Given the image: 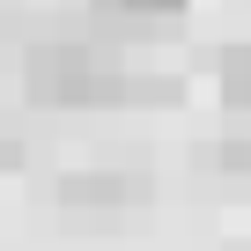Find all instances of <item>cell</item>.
<instances>
[{
	"instance_id": "6da1fadb",
	"label": "cell",
	"mask_w": 251,
	"mask_h": 251,
	"mask_svg": "<svg viewBox=\"0 0 251 251\" xmlns=\"http://www.w3.org/2000/svg\"><path fill=\"white\" fill-rule=\"evenodd\" d=\"M23 81H30V96L37 103H52V111H81V103H126L133 96V81H126L96 45H81V37H59V45H37L30 59H23Z\"/></svg>"
},
{
	"instance_id": "7a4b0ae2",
	"label": "cell",
	"mask_w": 251,
	"mask_h": 251,
	"mask_svg": "<svg viewBox=\"0 0 251 251\" xmlns=\"http://www.w3.org/2000/svg\"><path fill=\"white\" fill-rule=\"evenodd\" d=\"M59 200L67 207H133V200H148V177L141 170H67Z\"/></svg>"
},
{
	"instance_id": "3957f363",
	"label": "cell",
	"mask_w": 251,
	"mask_h": 251,
	"mask_svg": "<svg viewBox=\"0 0 251 251\" xmlns=\"http://www.w3.org/2000/svg\"><path fill=\"white\" fill-rule=\"evenodd\" d=\"M89 8L103 23H118V30H163V23H177L192 8V0H89Z\"/></svg>"
},
{
	"instance_id": "277c9868",
	"label": "cell",
	"mask_w": 251,
	"mask_h": 251,
	"mask_svg": "<svg viewBox=\"0 0 251 251\" xmlns=\"http://www.w3.org/2000/svg\"><path fill=\"white\" fill-rule=\"evenodd\" d=\"M222 163H229V170H251V141H244V133H229V148H222Z\"/></svg>"
},
{
	"instance_id": "5b68a950",
	"label": "cell",
	"mask_w": 251,
	"mask_h": 251,
	"mask_svg": "<svg viewBox=\"0 0 251 251\" xmlns=\"http://www.w3.org/2000/svg\"><path fill=\"white\" fill-rule=\"evenodd\" d=\"M229 81H236V96L251 103V52H236V59H229Z\"/></svg>"
},
{
	"instance_id": "8992f818",
	"label": "cell",
	"mask_w": 251,
	"mask_h": 251,
	"mask_svg": "<svg viewBox=\"0 0 251 251\" xmlns=\"http://www.w3.org/2000/svg\"><path fill=\"white\" fill-rule=\"evenodd\" d=\"M8 163H23V141H15V126H0V170Z\"/></svg>"
}]
</instances>
